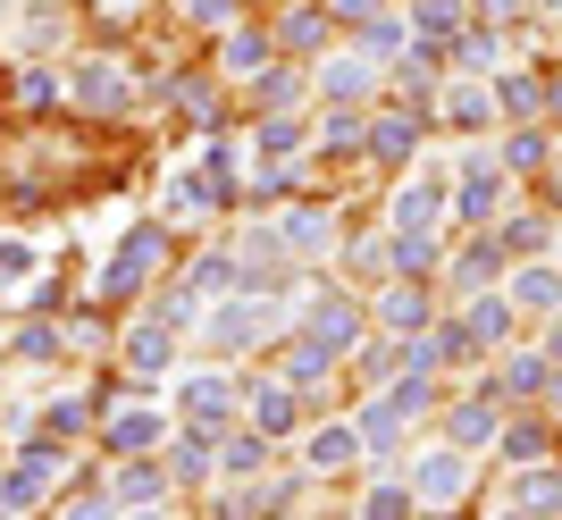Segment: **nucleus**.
<instances>
[{
    "label": "nucleus",
    "instance_id": "nucleus-21",
    "mask_svg": "<svg viewBox=\"0 0 562 520\" xmlns=\"http://www.w3.org/2000/svg\"><path fill=\"white\" fill-rule=\"evenodd\" d=\"M504 328H513V310H504V303H479V319H470V336H479V344H495V336H504Z\"/></svg>",
    "mask_w": 562,
    "mask_h": 520
},
{
    "label": "nucleus",
    "instance_id": "nucleus-13",
    "mask_svg": "<svg viewBox=\"0 0 562 520\" xmlns=\"http://www.w3.org/2000/svg\"><path fill=\"white\" fill-rule=\"evenodd\" d=\"M319 370H328V344H319V336L285 353V378H294V386H311V378H319Z\"/></svg>",
    "mask_w": 562,
    "mask_h": 520
},
{
    "label": "nucleus",
    "instance_id": "nucleus-14",
    "mask_svg": "<svg viewBox=\"0 0 562 520\" xmlns=\"http://www.w3.org/2000/svg\"><path fill=\"white\" fill-rule=\"evenodd\" d=\"M285 244H294V252H319V244H328L319 211H294V218H285Z\"/></svg>",
    "mask_w": 562,
    "mask_h": 520
},
{
    "label": "nucleus",
    "instance_id": "nucleus-27",
    "mask_svg": "<svg viewBox=\"0 0 562 520\" xmlns=\"http://www.w3.org/2000/svg\"><path fill=\"white\" fill-rule=\"evenodd\" d=\"M227 471H260V437H235V445H227Z\"/></svg>",
    "mask_w": 562,
    "mask_h": 520
},
{
    "label": "nucleus",
    "instance_id": "nucleus-19",
    "mask_svg": "<svg viewBox=\"0 0 562 520\" xmlns=\"http://www.w3.org/2000/svg\"><path fill=\"white\" fill-rule=\"evenodd\" d=\"M538 160H546V135H538V126H520V135L504 143V168H538Z\"/></svg>",
    "mask_w": 562,
    "mask_h": 520
},
{
    "label": "nucleus",
    "instance_id": "nucleus-4",
    "mask_svg": "<svg viewBox=\"0 0 562 520\" xmlns=\"http://www.w3.org/2000/svg\"><path fill=\"white\" fill-rule=\"evenodd\" d=\"M227 403H235L227 378H193V386H186V420H193V428H218V420H227Z\"/></svg>",
    "mask_w": 562,
    "mask_h": 520
},
{
    "label": "nucleus",
    "instance_id": "nucleus-3",
    "mask_svg": "<svg viewBox=\"0 0 562 520\" xmlns=\"http://www.w3.org/2000/svg\"><path fill=\"white\" fill-rule=\"evenodd\" d=\"M412 487H420V504H453V496H462V445L428 453L420 471H412Z\"/></svg>",
    "mask_w": 562,
    "mask_h": 520
},
{
    "label": "nucleus",
    "instance_id": "nucleus-20",
    "mask_svg": "<svg viewBox=\"0 0 562 520\" xmlns=\"http://www.w3.org/2000/svg\"><path fill=\"white\" fill-rule=\"evenodd\" d=\"M495 101H504L513 118H529V110H538V84H529V76H504V84H495Z\"/></svg>",
    "mask_w": 562,
    "mask_h": 520
},
{
    "label": "nucleus",
    "instance_id": "nucleus-16",
    "mask_svg": "<svg viewBox=\"0 0 562 520\" xmlns=\"http://www.w3.org/2000/svg\"><path fill=\"white\" fill-rule=\"evenodd\" d=\"M345 453H352V428H319V437H311V462H319V471H336Z\"/></svg>",
    "mask_w": 562,
    "mask_h": 520
},
{
    "label": "nucleus",
    "instance_id": "nucleus-9",
    "mask_svg": "<svg viewBox=\"0 0 562 520\" xmlns=\"http://www.w3.org/2000/svg\"><path fill=\"white\" fill-rule=\"evenodd\" d=\"M252 420H260V437H285V428H294V395H285V386H260Z\"/></svg>",
    "mask_w": 562,
    "mask_h": 520
},
{
    "label": "nucleus",
    "instance_id": "nucleus-23",
    "mask_svg": "<svg viewBox=\"0 0 562 520\" xmlns=\"http://www.w3.org/2000/svg\"><path fill=\"white\" fill-rule=\"evenodd\" d=\"M554 496H562L554 471H529V478H520V504H554Z\"/></svg>",
    "mask_w": 562,
    "mask_h": 520
},
{
    "label": "nucleus",
    "instance_id": "nucleus-33",
    "mask_svg": "<svg viewBox=\"0 0 562 520\" xmlns=\"http://www.w3.org/2000/svg\"><path fill=\"white\" fill-rule=\"evenodd\" d=\"M546 353H554V370H562V328H554V344H546Z\"/></svg>",
    "mask_w": 562,
    "mask_h": 520
},
{
    "label": "nucleus",
    "instance_id": "nucleus-17",
    "mask_svg": "<svg viewBox=\"0 0 562 520\" xmlns=\"http://www.w3.org/2000/svg\"><path fill=\"white\" fill-rule=\"evenodd\" d=\"M412 25H420V34H453V25H462V9H453V0H420V9H412Z\"/></svg>",
    "mask_w": 562,
    "mask_h": 520
},
{
    "label": "nucleus",
    "instance_id": "nucleus-8",
    "mask_svg": "<svg viewBox=\"0 0 562 520\" xmlns=\"http://www.w3.org/2000/svg\"><path fill=\"white\" fill-rule=\"evenodd\" d=\"M151 437H160V411H117V428H110V445H117V453H143Z\"/></svg>",
    "mask_w": 562,
    "mask_h": 520
},
{
    "label": "nucleus",
    "instance_id": "nucleus-30",
    "mask_svg": "<svg viewBox=\"0 0 562 520\" xmlns=\"http://www.w3.org/2000/svg\"><path fill=\"white\" fill-rule=\"evenodd\" d=\"M361 520H403V496H370V512Z\"/></svg>",
    "mask_w": 562,
    "mask_h": 520
},
{
    "label": "nucleus",
    "instance_id": "nucleus-22",
    "mask_svg": "<svg viewBox=\"0 0 562 520\" xmlns=\"http://www.w3.org/2000/svg\"><path fill=\"white\" fill-rule=\"evenodd\" d=\"M135 370H168V336H160V328L135 336Z\"/></svg>",
    "mask_w": 562,
    "mask_h": 520
},
{
    "label": "nucleus",
    "instance_id": "nucleus-5",
    "mask_svg": "<svg viewBox=\"0 0 562 520\" xmlns=\"http://www.w3.org/2000/svg\"><path fill=\"white\" fill-rule=\"evenodd\" d=\"M446 211V185H403V202H395V227L403 236H428V218Z\"/></svg>",
    "mask_w": 562,
    "mask_h": 520
},
{
    "label": "nucleus",
    "instance_id": "nucleus-15",
    "mask_svg": "<svg viewBox=\"0 0 562 520\" xmlns=\"http://www.w3.org/2000/svg\"><path fill=\"white\" fill-rule=\"evenodd\" d=\"M386 319H395V328L428 319V294H420V285H395V294H386Z\"/></svg>",
    "mask_w": 562,
    "mask_h": 520
},
{
    "label": "nucleus",
    "instance_id": "nucleus-28",
    "mask_svg": "<svg viewBox=\"0 0 562 520\" xmlns=\"http://www.w3.org/2000/svg\"><path fill=\"white\" fill-rule=\"evenodd\" d=\"M50 344H59L50 328H25V336H18V353H25V361H50Z\"/></svg>",
    "mask_w": 562,
    "mask_h": 520
},
{
    "label": "nucleus",
    "instance_id": "nucleus-34",
    "mask_svg": "<svg viewBox=\"0 0 562 520\" xmlns=\"http://www.w3.org/2000/svg\"><path fill=\"white\" fill-rule=\"evenodd\" d=\"M143 520H160V512H143Z\"/></svg>",
    "mask_w": 562,
    "mask_h": 520
},
{
    "label": "nucleus",
    "instance_id": "nucleus-12",
    "mask_svg": "<svg viewBox=\"0 0 562 520\" xmlns=\"http://www.w3.org/2000/svg\"><path fill=\"white\" fill-rule=\"evenodd\" d=\"M520 303H529V310H554L562 303V278H554V269H520Z\"/></svg>",
    "mask_w": 562,
    "mask_h": 520
},
{
    "label": "nucleus",
    "instance_id": "nucleus-6",
    "mask_svg": "<svg viewBox=\"0 0 562 520\" xmlns=\"http://www.w3.org/2000/svg\"><path fill=\"white\" fill-rule=\"evenodd\" d=\"M487 437H495V411H487V403H462V411H446V445H487Z\"/></svg>",
    "mask_w": 562,
    "mask_h": 520
},
{
    "label": "nucleus",
    "instance_id": "nucleus-1",
    "mask_svg": "<svg viewBox=\"0 0 562 520\" xmlns=\"http://www.w3.org/2000/svg\"><path fill=\"white\" fill-rule=\"evenodd\" d=\"M151 260H160V227H135V236H126V252L101 269V294H135V278L151 269Z\"/></svg>",
    "mask_w": 562,
    "mask_h": 520
},
{
    "label": "nucleus",
    "instance_id": "nucleus-24",
    "mask_svg": "<svg viewBox=\"0 0 562 520\" xmlns=\"http://www.w3.org/2000/svg\"><path fill=\"white\" fill-rule=\"evenodd\" d=\"M278 34H285V43H319V34H328V25L311 18V9H294V18H285V25H278Z\"/></svg>",
    "mask_w": 562,
    "mask_h": 520
},
{
    "label": "nucleus",
    "instance_id": "nucleus-7",
    "mask_svg": "<svg viewBox=\"0 0 562 520\" xmlns=\"http://www.w3.org/2000/svg\"><path fill=\"white\" fill-rule=\"evenodd\" d=\"M76 93L93 101V110H117V101H126V84H117V68H101V59H93V68H76Z\"/></svg>",
    "mask_w": 562,
    "mask_h": 520
},
{
    "label": "nucleus",
    "instance_id": "nucleus-18",
    "mask_svg": "<svg viewBox=\"0 0 562 520\" xmlns=\"http://www.w3.org/2000/svg\"><path fill=\"white\" fill-rule=\"evenodd\" d=\"M412 135H420V126H412V118H378V151H386V160H403V151H412Z\"/></svg>",
    "mask_w": 562,
    "mask_h": 520
},
{
    "label": "nucleus",
    "instance_id": "nucleus-10",
    "mask_svg": "<svg viewBox=\"0 0 562 520\" xmlns=\"http://www.w3.org/2000/svg\"><path fill=\"white\" fill-rule=\"evenodd\" d=\"M311 336H319V344H352V310L345 303H311Z\"/></svg>",
    "mask_w": 562,
    "mask_h": 520
},
{
    "label": "nucleus",
    "instance_id": "nucleus-11",
    "mask_svg": "<svg viewBox=\"0 0 562 520\" xmlns=\"http://www.w3.org/2000/svg\"><path fill=\"white\" fill-rule=\"evenodd\" d=\"M319 84H328L336 101H361V93H370V68H361V59H336V68L319 76Z\"/></svg>",
    "mask_w": 562,
    "mask_h": 520
},
{
    "label": "nucleus",
    "instance_id": "nucleus-31",
    "mask_svg": "<svg viewBox=\"0 0 562 520\" xmlns=\"http://www.w3.org/2000/svg\"><path fill=\"white\" fill-rule=\"evenodd\" d=\"M193 18H202V25H218V18H227V0H193Z\"/></svg>",
    "mask_w": 562,
    "mask_h": 520
},
{
    "label": "nucleus",
    "instance_id": "nucleus-32",
    "mask_svg": "<svg viewBox=\"0 0 562 520\" xmlns=\"http://www.w3.org/2000/svg\"><path fill=\"white\" fill-rule=\"evenodd\" d=\"M336 9H345V18H361V9H378V0H336ZM361 25H370V18H361Z\"/></svg>",
    "mask_w": 562,
    "mask_h": 520
},
{
    "label": "nucleus",
    "instance_id": "nucleus-25",
    "mask_svg": "<svg viewBox=\"0 0 562 520\" xmlns=\"http://www.w3.org/2000/svg\"><path fill=\"white\" fill-rule=\"evenodd\" d=\"M260 59H269V43H260V34H244V43H227V68H260Z\"/></svg>",
    "mask_w": 562,
    "mask_h": 520
},
{
    "label": "nucleus",
    "instance_id": "nucleus-26",
    "mask_svg": "<svg viewBox=\"0 0 562 520\" xmlns=\"http://www.w3.org/2000/svg\"><path fill=\"white\" fill-rule=\"evenodd\" d=\"M151 496H160V471H143V462H135V471H126V504H151Z\"/></svg>",
    "mask_w": 562,
    "mask_h": 520
},
{
    "label": "nucleus",
    "instance_id": "nucleus-29",
    "mask_svg": "<svg viewBox=\"0 0 562 520\" xmlns=\"http://www.w3.org/2000/svg\"><path fill=\"white\" fill-rule=\"evenodd\" d=\"M361 135H370V126H352V118H328V151H352Z\"/></svg>",
    "mask_w": 562,
    "mask_h": 520
},
{
    "label": "nucleus",
    "instance_id": "nucleus-2",
    "mask_svg": "<svg viewBox=\"0 0 562 520\" xmlns=\"http://www.w3.org/2000/svg\"><path fill=\"white\" fill-rule=\"evenodd\" d=\"M269 328H278V303H235V310H218V319H211V344H227V353H235V344H260Z\"/></svg>",
    "mask_w": 562,
    "mask_h": 520
}]
</instances>
